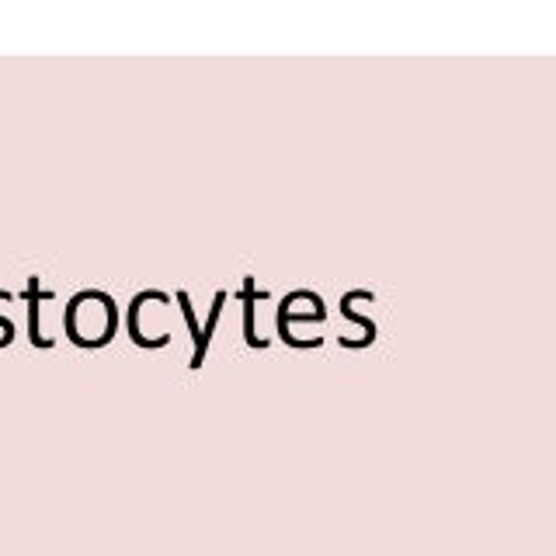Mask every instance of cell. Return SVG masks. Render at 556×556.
<instances>
[]
</instances>
